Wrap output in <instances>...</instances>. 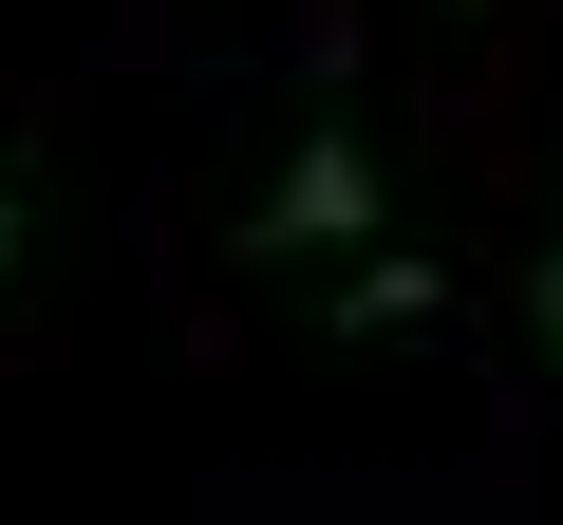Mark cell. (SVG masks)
<instances>
[{"label":"cell","instance_id":"cell-4","mask_svg":"<svg viewBox=\"0 0 563 525\" xmlns=\"http://www.w3.org/2000/svg\"><path fill=\"white\" fill-rule=\"evenodd\" d=\"M0 262H20V188H0Z\"/></svg>","mask_w":563,"mask_h":525},{"label":"cell","instance_id":"cell-2","mask_svg":"<svg viewBox=\"0 0 563 525\" xmlns=\"http://www.w3.org/2000/svg\"><path fill=\"white\" fill-rule=\"evenodd\" d=\"M432 301H451V262H357V282H339L357 338H395V320H432Z\"/></svg>","mask_w":563,"mask_h":525},{"label":"cell","instance_id":"cell-1","mask_svg":"<svg viewBox=\"0 0 563 525\" xmlns=\"http://www.w3.org/2000/svg\"><path fill=\"white\" fill-rule=\"evenodd\" d=\"M244 244H263V262H339V244H376V150H357V113H320L301 150H282V188H263Z\"/></svg>","mask_w":563,"mask_h":525},{"label":"cell","instance_id":"cell-3","mask_svg":"<svg viewBox=\"0 0 563 525\" xmlns=\"http://www.w3.org/2000/svg\"><path fill=\"white\" fill-rule=\"evenodd\" d=\"M526 320H544V357H563V244H544V282H526Z\"/></svg>","mask_w":563,"mask_h":525}]
</instances>
